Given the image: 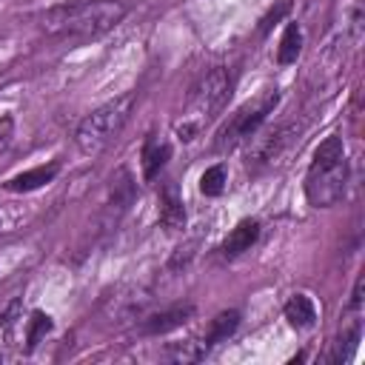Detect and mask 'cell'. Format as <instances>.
<instances>
[{"mask_svg":"<svg viewBox=\"0 0 365 365\" xmlns=\"http://www.w3.org/2000/svg\"><path fill=\"white\" fill-rule=\"evenodd\" d=\"M51 331V317L43 314V311H34L31 319H29V334H26V351L37 348V342Z\"/></svg>","mask_w":365,"mask_h":365,"instance_id":"19","label":"cell"},{"mask_svg":"<svg viewBox=\"0 0 365 365\" xmlns=\"http://www.w3.org/2000/svg\"><path fill=\"white\" fill-rule=\"evenodd\" d=\"M168 157H171V145H168L165 140H160V137H154V134H151V137H145L143 151H140V163H143V180H145V182L157 180V177H160V171L165 168Z\"/></svg>","mask_w":365,"mask_h":365,"instance_id":"13","label":"cell"},{"mask_svg":"<svg viewBox=\"0 0 365 365\" xmlns=\"http://www.w3.org/2000/svg\"><path fill=\"white\" fill-rule=\"evenodd\" d=\"M345 185H348L345 145H342V137L331 134L314 151V160L305 174V197L314 208H331L342 200Z\"/></svg>","mask_w":365,"mask_h":365,"instance_id":"3","label":"cell"},{"mask_svg":"<svg viewBox=\"0 0 365 365\" xmlns=\"http://www.w3.org/2000/svg\"><path fill=\"white\" fill-rule=\"evenodd\" d=\"M134 200V180L125 168H120L111 180H108V200H106V208H103V217H106V225H117V220L128 211Z\"/></svg>","mask_w":365,"mask_h":365,"instance_id":"9","label":"cell"},{"mask_svg":"<svg viewBox=\"0 0 365 365\" xmlns=\"http://www.w3.org/2000/svg\"><path fill=\"white\" fill-rule=\"evenodd\" d=\"M208 354V348L202 342H174L171 348H165V359L171 362H200Z\"/></svg>","mask_w":365,"mask_h":365,"instance_id":"17","label":"cell"},{"mask_svg":"<svg viewBox=\"0 0 365 365\" xmlns=\"http://www.w3.org/2000/svg\"><path fill=\"white\" fill-rule=\"evenodd\" d=\"M194 248H197L194 242H188L185 248H177V254L171 257V268H180V265H185V262L194 257Z\"/></svg>","mask_w":365,"mask_h":365,"instance_id":"22","label":"cell"},{"mask_svg":"<svg viewBox=\"0 0 365 365\" xmlns=\"http://www.w3.org/2000/svg\"><path fill=\"white\" fill-rule=\"evenodd\" d=\"M123 0H71L57 3L37 17V29L48 37H100L125 17Z\"/></svg>","mask_w":365,"mask_h":365,"instance_id":"1","label":"cell"},{"mask_svg":"<svg viewBox=\"0 0 365 365\" xmlns=\"http://www.w3.org/2000/svg\"><path fill=\"white\" fill-rule=\"evenodd\" d=\"M299 51H302V29L297 23H288L279 37V46H277V63L291 66V63H297Z\"/></svg>","mask_w":365,"mask_h":365,"instance_id":"16","label":"cell"},{"mask_svg":"<svg viewBox=\"0 0 365 365\" xmlns=\"http://www.w3.org/2000/svg\"><path fill=\"white\" fill-rule=\"evenodd\" d=\"M237 325H240V311H237V308L220 311V314L208 322V328H205V334H202V345H205V348H214V345L225 342V339L237 331Z\"/></svg>","mask_w":365,"mask_h":365,"instance_id":"14","label":"cell"},{"mask_svg":"<svg viewBox=\"0 0 365 365\" xmlns=\"http://www.w3.org/2000/svg\"><path fill=\"white\" fill-rule=\"evenodd\" d=\"M288 11H291V0H279V3H277V6H274V9L259 20V34H268V31H271V26H274V23H279Z\"/></svg>","mask_w":365,"mask_h":365,"instance_id":"20","label":"cell"},{"mask_svg":"<svg viewBox=\"0 0 365 365\" xmlns=\"http://www.w3.org/2000/svg\"><path fill=\"white\" fill-rule=\"evenodd\" d=\"M285 319L294 325V328H311L317 322V305L308 294H294L288 302H285Z\"/></svg>","mask_w":365,"mask_h":365,"instance_id":"15","label":"cell"},{"mask_svg":"<svg viewBox=\"0 0 365 365\" xmlns=\"http://www.w3.org/2000/svg\"><path fill=\"white\" fill-rule=\"evenodd\" d=\"M257 237H259V222H257V220H242V222H237V225L228 231V237H225L222 245H220V254H222L225 259H234V257L245 254V251L257 242Z\"/></svg>","mask_w":365,"mask_h":365,"instance_id":"12","label":"cell"},{"mask_svg":"<svg viewBox=\"0 0 365 365\" xmlns=\"http://www.w3.org/2000/svg\"><path fill=\"white\" fill-rule=\"evenodd\" d=\"M137 106V94L125 91L114 100H108L106 106L94 108L91 114H86L74 131V143L83 154H100L131 120V111Z\"/></svg>","mask_w":365,"mask_h":365,"instance_id":"4","label":"cell"},{"mask_svg":"<svg viewBox=\"0 0 365 365\" xmlns=\"http://www.w3.org/2000/svg\"><path fill=\"white\" fill-rule=\"evenodd\" d=\"M191 317H194V305H191V302H174V305H168V308H163V311L143 314L137 322H140V334L157 336V334H168V331L185 325Z\"/></svg>","mask_w":365,"mask_h":365,"instance_id":"7","label":"cell"},{"mask_svg":"<svg viewBox=\"0 0 365 365\" xmlns=\"http://www.w3.org/2000/svg\"><path fill=\"white\" fill-rule=\"evenodd\" d=\"M225 182H228L225 168H222V165H211V168H205L202 177H200V191H202L205 197H220V194L225 191Z\"/></svg>","mask_w":365,"mask_h":365,"instance_id":"18","label":"cell"},{"mask_svg":"<svg viewBox=\"0 0 365 365\" xmlns=\"http://www.w3.org/2000/svg\"><path fill=\"white\" fill-rule=\"evenodd\" d=\"M234 88V77L225 66H211L205 68L194 86L185 94V108H182V120L177 123V137L180 140H194L205 123H211L228 103Z\"/></svg>","mask_w":365,"mask_h":365,"instance_id":"2","label":"cell"},{"mask_svg":"<svg viewBox=\"0 0 365 365\" xmlns=\"http://www.w3.org/2000/svg\"><path fill=\"white\" fill-rule=\"evenodd\" d=\"M297 137V125L294 123H285V125H277V128H271V131H265V134H254L251 140V148H248V157H245V165L251 168V171H257V168H265V165H271V163H277L279 160V154L291 145V140Z\"/></svg>","mask_w":365,"mask_h":365,"instance_id":"6","label":"cell"},{"mask_svg":"<svg viewBox=\"0 0 365 365\" xmlns=\"http://www.w3.org/2000/svg\"><path fill=\"white\" fill-rule=\"evenodd\" d=\"M57 174H60V163L34 165V168H29V171H20V174L9 177V180L3 182V188H6V191H14V194H20V191H34V188L48 185Z\"/></svg>","mask_w":365,"mask_h":365,"instance_id":"11","label":"cell"},{"mask_svg":"<svg viewBox=\"0 0 365 365\" xmlns=\"http://www.w3.org/2000/svg\"><path fill=\"white\" fill-rule=\"evenodd\" d=\"M148 294L143 288H125V291H117L114 297H108L106 302V314L111 317V322L117 325H125L131 319H140L145 314V305H148Z\"/></svg>","mask_w":365,"mask_h":365,"instance_id":"8","label":"cell"},{"mask_svg":"<svg viewBox=\"0 0 365 365\" xmlns=\"http://www.w3.org/2000/svg\"><path fill=\"white\" fill-rule=\"evenodd\" d=\"M160 222L171 234L185 228V205H182V197H180V188L174 180H168L160 191Z\"/></svg>","mask_w":365,"mask_h":365,"instance_id":"10","label":"cell"},{"mask_svg":"<svg viewBox=\"0 0 365 365\" xmlns=\"http://www.w3.org/2000/svg\"><path fill=\"white\" fill-rule=\"evenodd\" d=\"M277 103H279V91H277V88H268V91H262L259 97H254V100H248L245 106H240V108L231 114V120L217 131L214 148H217V151H231V148H237L240 143L251 140V137L259 131V125L268 120V114L277 108Z\"/></svg>","mask_w":365,"mask_h":365,"instance_id":"5","label":"cell"},{"mask_svg":"<svg viewBox=\"0 0 365 365\" xmlns=\"http://www.w3.org/2000/svg\"><path fill=\"white\" fill-rule=\"evenodd\" d=\"M11 137H14V120L9 114H3L0 117V154L6 151V145L11 143Z\"/></svg>","mask_w":365,"mask_h":365,"instance_id":"21","label":"cell"}]
</instances>
